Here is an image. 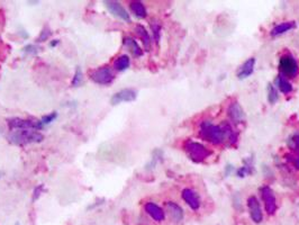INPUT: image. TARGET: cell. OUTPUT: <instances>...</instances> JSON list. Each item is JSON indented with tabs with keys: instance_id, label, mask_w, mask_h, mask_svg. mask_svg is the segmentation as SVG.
<instances>
[{
	"instance_id": "26",
	"label": "cell",
	"mask_w": 299,
	"mask_h": 225,
	"mask_svg": "<svg viewBox=\"0 0 299 225\" xmlns=\"http://www.w3.org/2000/svg\"><path fill=\"white\" fill-rule=\"evenodd\" d=\"M151 28H152L153 35H154V39L156 41V43H159L160 37H161V24L159 22H156V20H152Z\"/></svg>"
},
{
	"instance_id": "9",
	"label": "cell",
	"mask_w": 299,
	"mask_h": 225,
	"mask_svg": "<svg viewBox=\"0 0 299 225\" xmlns=\"http://www.w3.org/2000/svg\"><path fill=\"white\" fill-rule=\"evenodd\" d=\"M136 97H138L136 90L131 88L122 89L113 95V97L110 98V104L111 105H118L120 103H131L134 102Z\"/></svg>"
},
{
	"instance_id": "20",
	"label": "cell",
	"mask_w": 299,
	"mask_h": 225,
	"mask_svg": "<svg viewBox=\"0 0 299 225\" xmlns=\"http://www.w3.org/2000/svg\"><path fill=\"white\" fill-rule=\"evenodd\" d=\"M131 9L138 18H145L148 15L147 8H145L144 3L141 1H133L131 2Z\"/></svg>"
},
{
	"instance_id": "6",
	"label": "cell",
	"mask_w": 299,
	"mask_h": 225,
	"mask_svg": "<svg viewBox=\"0 0 299 225\" xmlns=\"http://www.w3.org/2000/svg\"><path fill=\"white\" fill-rule=\"evenodd\" d=\"M260 195L264 203L265 212H267L269 215L275 214L277 211V199L273 190L270 188L269 186H262L260 188Z\"/></svg>"
},
{
	"instance_id": "15",
	"label": "cell",
	"mask_w": 299,
	"mask_h": 225,
	"mask_svg": "<svg viewBox=\"0 0 299 225\" xmlns=\"http://www.w3.org/2000/svg\"><path fill=\"white\" fill-rule=\"evenodd\" d=\"M255 62H256L255 57H250V59H248L242 65L240 66L238 71V78L240 80H243V79L251 76L253 71H254Z\"/></svg>"
},
{
	"instance_id": "10",
	"label": "cell",
	"mask_w": 299,
	"mask_h": 225,
	"mask_svg": "<svg viewBox=\"0 0 299 225\" xmlns=\"http://www.w3.org/2000/svg\"><path fill=\"white\" fill-rule=\"evenodd\" d=\"M248 207H249V212H250V216L252 221L256 224H259L262 222L263 220V214H262V210H261L260 203L257 201V198L255 196H250L248 198Z\"/></svg>"
},
{
	"instance_id": "7",
	"label": "cell",
	"mask_w": 299,
	"mask_h": 225,
	"mask_svg": "<svg viewBox=\"0 0 299 225\" xmlns=\"http://www.w3.org/2000/svg\"><path fill=\"white\" fill-rule=\"evenodd\" d=\"M10 131L14 130H40L39 120L25 119L20 117H12L7 120Z\"/></svg>"
},
{
	"instance_id": "2",
	"label": "cell",
	"mask_w": 299,
	"mask_h": 225,
	"mask_svg": "<svg viewBox=\"0 0 299 225\" xmlns=\"http://www.w3.org/2000/svg\"><path fill=\"white\" fill-rule=\"evenodd\" d=\"M8 140L12 144L25 145L42 142L44 140V135L36 130H14L9 133Z\"/></svg>"
},
{
	"instance_id": "30",
	"label": "cell",
	"mask_w": 299,
	"mask_h": 225,
	"mask_svg": "<svg viewBox=\"0 0 299 225\" xmlns=\"http://www.w3.org/2000/svg\"><path fill=\"white\" fill-rule=\"evenodd\" d=\"M43 189H44L43 185H40V186L36 187V188L34 189V194H33V202H35L40 198V196H41V194H42Z\"/></svg>"
},
{
	"instance_id": "17",
	"label": "cell",
	"mask_w": 299,
	"mask_h": 225,
	"mask_svg": "<svg viewBox=\"0 0 299 225\" xmlns=\"http://www.w3.org/2000/svg\"><path fill=\"white\" fill-rule=\"evenodd\" d=\"M295 27H296V22H294V20H292V22H284L281 24L276 25V26L271 30L270 34H271V36L273 37H277L279 35L285 34V33H287L288 31L294 30Z\"/></svg>"
},
{
	"instance_id": "31",
	"label": "cell",
	"mask_w": 299,
	"mask_h": 225,
	"mask_svg": "<svg viewBox=\"0 0 299 225\" xmlns=\"http://www.w3.org/2000/svg\"><path fill=\"white\" fill-rule=\"evenodd\" d=\"M286 157H287V159L292 162L295 168L299 170V154L298 156H286Z\"/></svg>"
},
{
	"instance_id": "21",
	"label": "cell",
	"mask_w": 299,
	"mask_h": 225,
	"mask_svg": "<svg viewBox=\"0 0 299 225\" xmlns=\"http://www.w3.org/2000/svg\"><path fill=\"white\" fill-rule=\"evenodd\" d=\"M276 85L282 94H290L293 91V85L287 79L282 76H279L276 79Z\"/></svg>"
},
{
	"instance_id": "4",
	"label": "cell",
	"mask_w": 299,
	"mask_h": 225,
	"mask_svg": "<svg viewBox=\"0 0 299 225\" xmlns=\"http://www.w3.org/2000/svg\"><path fill=\"white\" fill-rule=\"evenodd\" d=\"M280 76L287 78H294L298 72V63L296 59L290 54H285L279 60Z\"/></svg>"
},
{
	"instance_id": "23",
	"label": "cell",
	"mask_w": 299,
	"mask_h": 225,
	"mask_svg": "<svg viewBox=\"0 0 299 225\" xmlns=\"http://www.w3.org/2000/svg\"><path fill=\"white\" fill-rule=\"evenodd\" d=\"M56 118H57V112H50V114L43 116V117L39 120L40 130H42V128L47 126V125H50L52 122H54V120H55Z\"/></svg>"
},
{
	"instance_id": "27",
	"label": "cell",
	"mask_w": 299,
	"mask_h": 225,
	"mask_svg": "<svg viewBox=\"0 0 299 225\" xmlns=\"http://www.w3.org/2000/svg\"><path fill=\"white\" fill-rule=\"evenodd\" d=\"M82 83V71L81 69L78 68L76 69V72H74V77L72 79V86L73 87H79Z\"/></svg>"
},
{
	"instance_id": "8",
	"label": "cell",
	"mask_w": 299,
	"mask_h": 225,
	"mask_svg": "<svg viewBox=\"0 0 299 225\" xmlns=\"http://www.w3.org/2000/svg\"><path fill=\"white\" fill-rule=\"evenodd\" d=\"M105 6L109 12L115 17H117L119 19L124 20L126 23H131V16L128 14L127 10L123 7V5L118 1H111V0H108V1H103Z\"/></svg>"
},
{
	"instance_id": "14",
	"label": "cell",
	"mask_w": 299,
	"mask_h": 225,
	"mask_svg": "<svg viewBox=\"0 0 299 225\" xmlns=\"http://www.w3.org/2000/svg\"><path fill=\"white\" fill-rule=\"evenodd\" d=\"M165 208H167L170 218H171L174 222L179 223L182 220H184V218H185L184 210H182V208L178 205L177 203L167 202L165 203Z\"/></svg>"
},
{
	"instance_id": "3",
	"label": "cell",
	"mask_w": 299,
	"mask_h": 225,
	"mask_svg": "<svg viewBox=\"0 0 299 225\" xmlns=\"http://www.w3.org/2000/svg\"><path fill=\"white\" fill-rule=\"evenodd\" d=\"M185 151L190 160L195 164H200L211 156V151L201 143L187 141L185 143Z\"/></svg>"
},
{
	"instance_id": "19",
	"label": "cell",
	"mask_w": 299,
	"mask_h": 225,
	"mask_svg": "<svg viewBox=\"0 0 299 225\" xmlns=\"http://www.w3.org/2000/svg\"><path fill=\"white\" fill-rule=\"evenodd\" d=\"M130 65H131V59H130V56H126V54H122V56H119L114 62L115 70H117V71H119V72L125 71L126 69L130 68Z\"/></svg>"
},
{
	"instance_id": "12",
	"label": "cell",
	"mask_w": 299,
	"mask_h": 225,
	"mask_svg": "<svg viewBox=\"0 0 299 225\" xmlns=\"http://www.w3.org/2000/svg\"><path fill=\"white\" fill-rule=\"evenodd\" d=\"M227 115L234 124L242 123L244 117H246V112H244L242 106L238 102L230 104V106L227 108Z\"/></svg>"
},
{
	"instance_id": "1",
	"label": "cell",
	"mask_w": 299,
	"mask_h": 225,
	"mask_svg": "<svg viewBox=\"0 0 299 225\" xmlns=\"http://www.w3.org/2000/svg\"><path fill=\"white\" fill-rule=\"evenodd\" d=\"M199 135L206 142L214 145L225 142H227L228 145H233L238 141V135L227 122H223L221 125H215L210 120H203L200 124Z\"/></svg>"
},
{
	"instance_id": "16",
	"label": "cell",
	"mask_w": 299,
	"mask_h": 225,
	"mask_svg": "<svg viewBox=\"0 0 299 225\" xmlns=\"http://www.w3.org/2000/svg\"><path fill=\"white\" fill-rule=\"evenodd\" d=\"M123 43H124V47H125L135 57H140L143 56V50L141 49L138 42L133 39V37L126 36L125 39H124Z\"/></svg>"
},
{
	"instance_id": "34",
	"label": "cell",
	"mask_w": 299,
	"mask_h": 225,
	"mask_svg": "<svg viewBox=\"0 0 299 225\" xmlns=\"http://www.w3.org/2000/svg\"><path fill=\"white\" fill-rule=\"evenodd\" d=\"M2 176H3V171H1V170H0V179L2 178Z\"/></svg>"
},
{
	"instance_id": "35",
	"label": "cell",
	"mask_w": 299,
	"mask_h": 225,
	"mask_svg": "<svg viewBox=\"0 0 299 225\" xmlns=\"http://www.w3.org/2000/svg\"><path fill=\"white\" fill-rule=\"evenodd\" d=\"M15 225H19V223H16V224H15Z\"/></svg>"
},
{
	"instance_id": "5",
	"label": "cell",
	"mask_w": 299,
	"mask_h": 225,
	"mask_svg": "<svg viewBox=\"0 0 299 225\" xmlns=\"http://www.w3.org/2000/svg\"><path fill=\"white\" fill-rule=\"evenodd\" d=\"M90 78L94 82L98 85H110L114 81V73L109 66H101V68L95 69L90 72Z\"/></svg>"
},
{
	"instance_id": "18",
	"label": "cell",
	"mask_w": 299,
	"mask_h": 225,
	"mask_svg": "<svg viewBox=\"0 0 299 225\" xmlns=\"http://www.w3.org/2000/svg\"><path fill=\"white\" fill-rule=\"evenodd\" d=\"M135 33H136V35L140 37L141 41L143 42V45H144L145 50H147V51H150V49H151L152 41H151V37H150L149 32L147 31V28H145L143 25L139 24V25H136V26H135Z\"/></svg>"
},
{
	"instance_id": "33",
	"label": "cell",
	"mask_w": 299,
	"mask_h": 225,
	"mask_svg": "<svg viewBox=\"0 0 299 225\" xmlns=\"http://www.w3.org/2000/svg\"><path fill=\"white\" fill-rule=\"evenodd\" d=\"M57 43H59V41H57V40H54V42H51V44H50V45H51V47H55V45H56Z\"/></svg>"
},
{
	"instance_id": "24",
	"label": "cell",
	"mask_w": 299,
	"mask_h": 225,
	"mask_svg": "<svg viewBox=\"0 0 299 225\" xmlns=\"http://www.w3.org/2000/svg\"><path fill=\"white\" fill-rule=\"evenodd\" d=\"M279 99V95H278V91L276 89V87L272 85V83H269L268 85V102L270 104H276Z\"/></svg>"
},
{
	"instance_id": "25",
	"label": "cell",
	"mask_w": 299,
	"mask_h": 225,
	"mask_svg": "<svg viewBox=\"0 0 299 225\" xmlns=\"http://www.w3.org/2000/svg\"><path fill=\"white\" fill-rule=\"evenodd\" d=\"M288 148L292 149L294 152H296L299 154V134L296 133V134L292 135L287 141Z\"/></svg>"
},
{
	"instance_id": "29",
	"label": "cell",
	"mask_w": 299,
	"mask_h": 225,
	"mask_svg": "<svg viewBox=\"0 0 299 225\" xmlns=\"http://www.w3.org/2000/svg\"><path fill=\"white\" fill-rule=\"evenodd\" d=\"M41 48L37 47V45H34V44H28L26 45V47L23 48V52L27 53V54H36L40 52Z\"/></svg>"
},
{
	"instance_id": "22",
	"label": "cell",
	"mask_w": 299,
	"mask_h": 225,
	"mask_svg": "<svg viewBox=\"0 0 299 225\" xmlns=\"http://www.w3.org/2000/svg\"><path fill=\"white\" fill-rule=\"evenodd\" d=\"M244 165L243 167H241V168L238 170V176L240 178H244L249 176V174H251L253 172L252 169V159H248L244 160Z\"/></svg>"
},
{
	"instance_id": "32",
	"label": "cell",
	"mask_w": 299,
	"mask_h": 225,
	"mask_svg": "<svg viewBox=\"0 0 299 225\" xmlns=\"http://www.w3.org/2000/svg\"><path fill=\"white\" fill-rule=\"evenodd\" d=\"M232 170H233V166H231V165L226 166V169H225V174H226V176H230L231 172H232Z\"/></svg>"
},
{
	"instance_id": "11",
	"label": "cell",
	"mask_w": 299,
	"mask_h": 225,
	"mask_svg": "<svg viewBox=\"0 0 299 225\" xmlns=\"http://www.w3.org/2000/svg\"><path fill=\"white\" fill-rule=\"evenodd\" d=\"M181 197L184 199L185 203L188 205L192 210L197 211L201 205V201L199 195L192 188H185L181 191Z\"/></svg>"
},
{
	"instance_id": "28",
	"label": "cell",
	"mask_w": 299,
	"mask_h": 225,
	"mask_svg": "<svg viewBox=\"0 0 299 225\" xmlns=\"http://www.w3.org/2000/svg\"><path fill=\"white\" fill-rule=\"evenodd\" d=\"M50 36H51V30H50L49 26H45V27L43 28V30H42V32H41L40 36L37 37L36 42H37V43H41V42L47 41Z\"/></svg>"
},
{
	"instance_id": "13",
	"label": "cell",
	"mask_w": 299,
	"mask_h": 225,
	"mask_svg": "<svg viewBox=\"0 0 299 225\" xmlns=\"http://www.w3.org/2000/svg\"><path fill=\"white\" fill-rule=\"evenodd\" d=\"M144 208H145V212H147L153 220L156 221V222H162V221H164L165 219L164 211L162 210L159 205H156L155 203L149 202L145 204Z\"/></svg>"
}]
</instances>
